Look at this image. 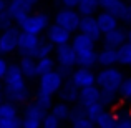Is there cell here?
Wrapping results in <instances>:
<instances>
[{
  "label": "cell",
  "mask_w": 131,
  "mask_h": 128,
  "mask_svg": "<svg viewBox=\"0 0 131 128\" xmlns=\"http://www.w3.org/2000/svg\"><path fill=\"white\" fill-rule=\"evenodd\" d=\"M13 25V20L10 18V15L7 12H0V32H5Z\"/></svg>",
  "instance_id": "obj_37"
},
{
  "label": "cell",
  "mask_w": 131,
  "mask_h": 128,
  "mask_svg": "<svg viewBox=\"0 0 131 128\" xmlns=\"http://www.w3.org/2000/svg\"><path fill=\"white\" fill-rule=\"evenodd\" d=\"M0 100H2V83H0Z\"/></svg>",
  "instance_id": "obj_47"
},
{
  "label": "cell",
  "mask_w": 131,
  "mask_h": 128,
  "mask_svg": "<svg viewBox=\"0 0 131 128\" xmlns=\"http://www.w3.org/2000/svg\"><path fill=\"white\" fill-rule=\"evenodd\" d=\"M115 128H131V116H128V118H118Z\"/></svg>",
  "instance_id": "obj_40"
},
{
  "label": "cell",
  "mask_w": 131,
  "mask_h": 128,
  "mask_svg": "<svg viewBox=\"0 0 131 128\" xmlns=\"http://www.w3.org/2000/svg\"><path fill=\"white\" fill-rule=\"evenodd\" d=\"M78 32L86 35L88 38H91L95 43L101 38V32H100L98 25H96L95 17H81L80 25H78Z\"/></svg>",
  "instance_id": "obj_13"
},
{
  "label": "cell",
  "mask_w": 131,
  "mask_h": 128,
  "mask_svg": "<svg viewBox=\"0 0 131 128\" xmlns=\"http://www.w3.org/2000/svg\"><path fill=\"white\" fill-rule=\"evenodd\" d=\"M98 3H100V8H103L105 12L111 13L118 20H121L126 8V2H123V0H98Z\"/></svg>",
  "instance_id": "obj_20"
},
{
  "label": "cell",
  "mask_w": 131,
  "mask_h": 128,
  "mask_svg": "<svg viewBox=\"0 0 131 128\" xmlns=\"http://www.w3.org/2000/svg\"><path fill=\"white\" fill-rule=\"evenodd\" d=\"M123 2H125V0H123Z\"/></svg>",
  "instance_id": "obj_50"
},
{
  "label": "cell",
  "mask_w": 131,
  "mask_h": 128,
  "mask_svg": "<svg viewBox=\"0 0 131 128\" xmlns=\"http://www.w3.org/2000/svg\"><path fill=\"white\" fill-rule=\"evenodd\" d=\"M77 12L80 17H95L100 12V3L98 0H78Z\"/></svg>",
  "instance_id": "obj_23"
},
{
  "label": "cell",
  "mask_w": 131,
  "mask_h": 128,
  "mask_svg": "<svg viewBox=\"0 0 131 128\" xmlns=\"http://www.w3.org/2000/svg\"><path fill=\"white\" fill-rule=\"evenodd\" d=\"M42 128H60V122H58L53 115L47 113L42 120Z\"/></svg>",
  "instance_id": "obj_36"
},
{
  "label": "cell",
  "mask_w": 131,
  "mask_h": 128,
  "mask_svg": "<svg viewBox=\"0 0 131 128\" xmlns=\"http://www.w3.org/2000/svg\"><path fill=\"white\" fill-rule=\"evenodd\" d=\"M95 126L96 128H115L116 126V118L111 112L105 110L101 115L98 116V120L95 122Z\"/></svg>",
  "instance_id": "obj_28"
},
{
  "label": "cell",
  "mask_w": 131,
  "mask_h": 128,
  "mask_svg": "<svg viewBox=\"0 0 131 128\" xmlns=\"http://www.w3.org/2000/svg\"><path fill=\"white\" fill-rule=\"evenodd\" d=\"M5 12L10 15V18L13 20V23L18 25V23H22L23 20L32 13V7L27 2H23V0H10V2L7 3Z\"/></svg>",
  "instance_id": "obj_9"
},
{
  "label": "cell",
  "mask_w": 131,
  "mask_h": 128,
  "mask_svg": "<svg viewBox=\"0 0 131 128\" xmlns=\"http://www.w3.org/2000/svg\"><path fill=\"white\" fill-rule=\"evenodd\" d=\"M121 20L125 23H128V25H131V3H126V8H125V13H123Z\"/></svg>",
  "instance_id": "obj_41"
},
{
  "label": "cell",
  "mask_w": 131,
  "mask_h": 128,
  "mask_svg": "<svg viewBox=\"0 0 131 128\" xmlns=\"http://www.w3.org/2000/svg\"><path fill=\"white\" fill-rule=\"evenodd\" d=\"M7 3H8V0H0V12L7 10Z\"/></svg>",
  "instance_id": "obj_44"
},
{
  "label": "cell",
  "mask_w": 131,
  "mask_h": 128,
  "mask_svg": "<svg viewBox=\"0 0 131 128\" xmlns=\"http://www.w3.org/2000/svg\"><path fill=\"white\" fill-rule=\"evenodd\" d=\"M53 50H55V47L50 42H47V40H40L38 45H37V48H35L33 58L37 60V58H43V57H51Z\"/></svg>",
  "instance_id": "obj_29"
},
{
  "label": "cell",
  "mask_w": 131,
  "mask_h": 128,
  "mask_svg": "<svg viewBox=\"0 0 131 128\" xmlns=\"http://www.w3.org/2000/svg\"><path fill=\"white\" fill-rule=\"evenodd\" d=\"M118 100V93L116 92H110V90H100V103H101L105 108L113 106Z\"/></svg>",
  "instance_id": "obj_32"
},
{
  "label": "cell",
  "mask_w": 131,
  "mask_h": 128,
  "mask_svg": "<svg viewBox=\"0 0 131 128\" xmlns=\"http://www.w3.org/2000/svg\"><path fill=\"white\" fill-rule=\"evenodd\" d=\"M2 85V96H5L7 102H12L15 105L27 103L30 98V90L27 86V80L23 78L17 63H10L7 68V73L3 77Z\"/></svg>",
  "instance_id": "obj_1"
},
{
  "label": "cell",
  "mask_w": 131,
  "mask_h": 128,
  "mask_svg": "<svg viewBox=\"0 0 131 128\" xmlns=\"http://www.w3.org/2000/svg\"><path fill=\"white\" fill-rule=\"evenodd\" d=\"M71 128H96V126H95V123H93L91 120L81 118V120H78V122L71 123Z\"/></svg>",
  "instance_id": "obj_39"
},
{
  "label": "cell",
  "mask_w": 131,
  "mask_h": 128,
  "mask_svg": "<svg viewBox=\"0 0 131 128\" xmlns=\"http://www.w3.org/2000/svg\"><path fill=\"white\" fill-rule=\"evenodd\" d=\"M95 20H96V25H98L101 35H103V33L111 32V30H115V28H118V27H119V20L116 18L115 15L105 12V10H101V12L96 13V15H95Z\"/></svg>",
  "instance_id": "obj_14"
},
{
  "label": "cell",
  "mask_w": 131,
  "mask_h": 128,
  "mask_svg": "<svg viewBox=\"0 0 131 128\" xmlns=\"http://www.w3.org/2000/svg\"><path fill=\"white\" fill-rule=\"evenodd\" d=\"M105 110H106V108L101 105V103L96 102V103H91L90 106H86V108H85V112H86V118H88V120H91V122L95 123L96 120H98V116L101 115Z\"/></svg>",
  "instance_id": "obj_33"
},
{
  "label": "cell",
  "mask_w": 131,
  "mask_h": 128,
  "mask_svg": "<svg viewBox=\"0 0 131 128\" xmlns=\"http://www.w3.org/2000/svg\"><path fill=\"white\" fill-rule=\"evenodd\" d=\"M123 78H125V75L116 65L115 67H106L101 68L98 73H95V85L100 90H110V92L118 93V88L121 85Z\"/></svg>",
  "instance_id": "obj_2"
},
{
  "label": "cell",
  "mask_w": 131,
  "mask_h": 128,
  "mask_svg": "<svg viewBox=\"0 0 131 128\" xmlns=\"http://www.w3.org/2000/svg\"><path fill=\"white\" fill-rule=\"evenodd\" d=\"M50 25V18L47 13H30L22 23H18L20 32H27L32 35H40L42 32L47 30V27Z\"/></svg>",
  "instance_id": "obj_4"
},
{
  "label": "cell",
  "mask_w": 131,
  "mask_h": 128,
  "mask_svg": "<svg viewBox=\"0 0 131 128\" xmlns=\"http://www.w3.org/2000/svg\"><path fill=\"white\" fill-rule=\"evenodd\" d=\"M80 20H81V17L75 8H60L55 13V22L53 23H57L61 28L68 30L70 33H75V32H78Z\"/></svg>",
  "instance_id": "obj_5"
},
{
  "label": "cell",
  "mask_w": 131,
  "mask_h": 128,
  "mask_svg": "<svg viewBox=\"0 0 131 128\" xmlns=\"http://www.w3.org/2000/svg\"><path fill=\"white\" fill-rule=\"evenodd\" d=\"M68 112H70V105L65 102H53V105H51L50 108V115H53L55 118L58 120V122H67L68 120Z\"/></svg>",
  "instance_id": "obj_24"
},
{
  "label": "cell",
  "mask_w": 131,
  "mask_h": 128,
  "mask_svg": "<svg viewBox=\"0 0 131 128\" xmlns=\"http://www.w3.org/2000/svg\"><path fill=\"white\" fill-rule=\"evenodd\" d=\"M96 65H100L101 68L115 67L116 65V50L103 47L100 52H96Z\"/></svg>",
  "instance_id": "obj_21"
},
{
  "label": "cell",
  "mask_w": 131,
  "mask_h": 128,
  "mask_svg": "<svg viewBox=\"0 0 131 128\" xmlns=\"http://www.w3.org/2000/svg\"><path fill=\"white\" fill-rule=\"evenodd\" d=\"M128 102H129V106H131V98H129V100H128Z\"/></svg>",
  "instance_id": "obj_48"
},
{
  "label": "cell",
  "mask_w": 131,
  "mask_h": 128,
  "mask_svg": "<svg viewBox=\"0 0 131 128\" xmlns=\"http://www.w3.org/2000/svg\"><path fill=\"white\" fill-rule=\"evenodd\" d=\"M13 116H18V106L12 102L2 100L0 102V120L2 118H13Z\"/></svg>",
  "instance_id": "obj_27"
},
{
  "label": "cell",
  "mask_w": 131,
  "mask_h": 128,
  "mask_svg": "<svg viewBox=\"0 0 131 128\" xmlns=\"http://www.w3.org/2000/svg\"><path fill=\"white\" fill-rule=\"evenodd\" d=\"M18 33H20V28L15 25H12L5 32H0V55H8L17 50Z\"/></svg>",
  "instance_id": "obj_10"
},
{
  "label": "cell",
  "mask_w": 131,
  "mask_h": 128,
  "mask_svg": "<svg viewBox=\"0 0 131 128\" xmlns=\"http://www.w3.org/2000/svg\"><path fill=\"white\" fill-rule=\"evenodd\" d=\"M23 2H27V3H28V5H30V7H32V8H33V7H35L37 3L40 2V0H23Z\"/></svg>",
  "instance_id": "obj_45"
},
{
  "label": "cell",
  "mask_w": 131,
  "mask_h": 128,
  "mask_svg": "<svg viewBox=\"0 0 131 128\" xmlns=\"http://www.w3.org/2000/svg\"><path fill=\"white\" fill-rule=\"evenodd\" d=\"M18 68L20 72H22L23 78L25 80H35L37 77H38V73H37V60L32 57H20V62L18 63Z\"/></svg>",
  "instance_id": "obj_18"
},
{
  "label": "cell",
  "mask_w": 131,
  "mask_h": 128,
  "mask_svg": "<svg viewBox=\"0 0 131 128\" xmlns=\"http://www.w3.org/2000/svg\"><path fill=\"white\" fill-rule=\"evenodd\" d=\"M128 67H131V63H129V65H128Z\"/></svg>",
  "instance_id": "obj_49"
},
{
  "label": "cell",
  "mask_w": 131,
  "mask_h": 128,
  "mask_svg": "<svg viewBox=\"0 0 131 128\" xmlns=\"http://www.w3.org/2000/svg\"><path fill=\"white\" fill-rule=\"evenodd\" d=\"M81 118H86V112H85V106L78 105V103H73L70 105V112H68V122L75 123Z\"/></svg>",
  "instance_id": "obj_31"
},
{
  "label": "cell",
  "mask_w": 131,
  "mask_h": 128,
  "mask_svg": "<svg viewBox=\"0 0 131 128\" xmlns=\"http://www.w3.org/2000/svg\"><path fill=\"white\" fill-rule=\"evenodd\" d=\"M118 96H121V98H125V100L131 98V77L123 78L121 85H119V88H118Z\"/></svg>",
  "instance_id": "obj_34"
},
{
  "label": "cell",
  "mask_w": 131,
  "mask_h": 128,
  "mask_svg": "<svg viewBox=\"0 0 131 128\" xmlns=\"http://www.w3.org/2000/svg\"><path fill=\"white\" fill-rule=\"evenodd\" d=\"M78 90H80V88H78L70 78H65L57 95L60 96V102H65V103H68V105H73V103H77Z\"/></svg>",
  "instance_id": "obj_15"
},
{
  "label": "cell",
  "mask_w": 131,
  "mask_h": 128,
  "mask_svg": "<svg viewBox=\"0 0 131 128\" xmlns=\"http://www.w3.org/2000/svg\"><path fill=\"white\" fill-rule=\"evenodd\" d=\"M101 37H103V47L113 48V50H116L119 45H123L126 42V32L123 28H119V27L111 30V32H108V33H103Z\"/></svg>",
  "instance_id": "obj_17"
},
{
  "label": "cell",
  "mask_w": 131,
  "mask_h": 128,
  "mask_svg": "<svg viewBox=\"0 0 131 128\" xmlns=\"http://www.w3.org/2000/svg\"><path fill=\"white\" fill-rule=\"evenodd\" d=\"M57 68V62H55L53 57H43V58H37V73L43 75V73H48V72L55 70Z\"/></svg>",
  "instance_id": "obj_26"
},
{
  "label": "cell",
  "mask_w": 131,
  "mask_h": 128,
  "mask_svg": "<svg viewBox=\"0 0 131 128\" xmlns=\"http://www.w3.org/2000/svg\"><path fill=\"white\" fill-rule=\"evenodd\" d=\"M40 42L38 35H32V33L27 32H20L18 33V42H17V50L20 57H32L35 53V48Z\"/></svg>",
  "instance_id": "obj_8"
},
{
  "label": "cell",
  "mask_w": 131,
  "mask_h": 128,
  "mask_svg": "<svg viewBox=\"0 0 131 128\" xmlns=\"http://www.w3.org/2000/svg\"><path fill=\"white\" fill-rule=\"evenodd\" d=\"M61 83H63V78L61 75L58 73L57 70H51L48 73H43L40 75V80H38V92L42 93H47V95L53 96L58 93Z\"/></svg>",
  "instance_id": "obj_7"
},
{
  "label": "cell",
  "mask_w": 131,
  "mask_h": 128,
  "mask_svg": "<svg viewBox=\"0 0 131 128\" xmlns=\"http://www.w3.org/2000/svg\"><path fill=\"white\" fill-rule=\"evenodd\" d=\"M100 102V88L96 85H90V86H85V88H80L78 90V98H77V103L81 106H90L91 103H96Z\"/></svg>",
  "instance_id": "obj_16"
},
{
  "label": "cell",
  "mask_w": 131,
  "mask_h": 128,
  "mask_svg": "<svg viewBox=\"0 0 131 128\" xmlns=\"http://www.w3.org/2000/svg\"><path fill=\"white\" fill-rule=\"evenodd\" d=\"M33 103H35L37 106H40L43 112L48 113V112H50V108H51V105H53V96L47 95V93H42V92H37Z\"/></svg>",
  "instance_id": "obj_30"
},
{
  "label": "cell",
  "mask_w": 131,
  "mask_h": 128,
  "mask_svg": "<svg viewBox=\"0 0 131 128\" xmlns=\"http://www.w3.org/2000/svg\"><path fill=\"white\" fill-rule=\"evenodd\" d=\"M116 63L118 65H129L131 63V45L125 42L116 48Z\"/></svg>",
  "instance_id": "obj_25"
},
{
  "label": "cell",
  "mask_w": 131,
  "mask_h": 128,
  "mask_svg": "<svg viewBox=\"0 0 131 128\" xmlns=\"http://www.w3.org/2000/svg\"><path fill=\"white\" fill-rule=\"evenodd\" d=\"M53 52H55V62H57V68H55V70L61 75L63 80H65V78H70L73 68L77 67V65H75V58H77V55H75L73 48L70 47V43H67V45L55 47Z\"/></svg>",
  "instance_id": "obj_3"
},
{
  "label": "cell",
  "mask_w": 131,
  "mask_h": 128,
  "mask_svg": "<svg viewBox=\"0 0 131 128\" xmlns=\"http://www.w3.org/2000/svg\"><path fill=\"white\" fill-rule=\"evenodd\" d=\"M70 47L73 48L75 53L78 52H86V50H95V42L91 38H88L86 35L77 32L75 35H71V40H70Z\"/></svg>",
  "instance_id": "obj_19"
},
{
  "label": "cell",
  "mask_w": 131,
  "mask_h": 128,
  "mask_svg": "<svg viewBox=\"0 0 131 128\" xmlns=\"http://www.w3.org/2000/svg\"><path fill=\"white\" fill-rule=\"evenodd\" d=\"M126 42H128V43L131 45V28L128 30V32H126Z\"/></svg>",
  "instance_id": "obj_46"
},
{
  "label": "cell",
  "mask_w": 131,
  "mask_h": 128,
  "mask_svg": "<svg viewBox=\"0 0 131 128\" xmlns=\"http://www.w3.org/2000/svg\"><path fill=\"white\" fill-rule=\"evenodd\" d=\"M113 115H115L116 120L118 118H128V116H131V106H118Z\"/></svg>",
  "instance_id": "obj_38"
},
{
  "label": "cell",
  "mask_w": 131,
  "mask_h": 128,
  "mask_svg": "<svg viewBox=\"0 0 131 128\" xmlns=\"http://www.w3.org/2000/svg\"><path fill=\"white\" fill-rule=\"evenodd\" d=\"M0 128H22V120H20V116L2 118L0 120Z\"/></svg>",
  "instance_id": "obj_35"
},
{
  "label": "cell",
  "mask_w": 131,
  "mask_h": 128,
  "mask_svg": "<svg viewBox=\"0 0 131 128\" xmlns=\"http://www.w3.org/2000/svg\"><path fill=\"white\" fill-rule=\"evenodd\" d=\"M60 3L63 5V8H77L78 0H60Z\"/></svg>",
  "instance_id": "obj_43"
},
{
  "label": "cell",
  "mask_w": 131,
  "mask_h": 128,
  "mask_svg": "<svg viewBox=\"0 0 131 128\" xmlns=\"http://www.w3.org/2000/svg\"><path fill=\"white\" fill-rule=\"evenodd\" d=\"M45 32H47V42H50L53 47H60V45L70 43L71 35H73V33H70L68 30L61 28L57 23H50Z\"/></svg>",
  "instance_id": "obj_11"
},
{
  "label": "cell",
  "mask_w": 131,
  "mask_h": 128,
  "mask_svg": "<svg viewBox=\"0 0 131 128\" xmlns=\"http://www.w3.org/2000/svg\"><path fill=\"white\" fill-rule=\"evenodd\" d=\"M75 58V65L83 68H95L96 67V50H86V52H78Z\"/></svg>",
  "instance_id": "obj_22"
},
{
  "label": "cell",
  "mask_w": 131,
  "mask_h": 128,
  "mask_svg": "<svg viewBox=\"0 0 131 128\" xmlns=\"http://www.w3.org/2000/svg\"><path fill=\"white\" fill-rule=\"evenodd\" d=\"M70 80L73 82L78 88L95 85V72L91 68H83V67H75L70 75Z\"/></svg>",
  "instance_id": "obj_12"
},
{
  "label": "cell",
  "mask_w": 131,
  "mask_h": 128,
  "mask_svg": "<svg viewBox=\"0 0 131 128\" xmlns=\"http://www.w3.org/2000/svg\"><path fill=\"white\" fill-rule=\"evenodd\" d=\"M47 115V112H43L40 106H37L35 103H27L23 108V116L22 120V128H42V120Z\"/></svg>",
  "instance_id": "obj_6"
},
{
  "label": "cell",
  "mask_w": 131,
  "mask_h": 128,
  "mask_svg": "<svg viewBox=\"0 0 131 128\" xmlns=\"http://www.w3.org/2000/svg\"><path fill=\"white\" fill-rule=\"evenodd\" d=\"M7 68H8V63H7V60H5L3 57H0V82L3 80V77H5Z\"/></svg>",
  "instance_id": "obj_42"
}]
</instances>
